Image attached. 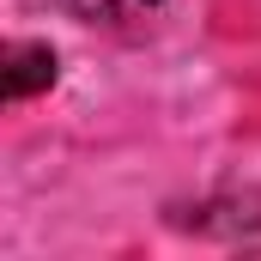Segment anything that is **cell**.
<instances>
[{
  "mask_svg": "<svg viewBox=\"0 0 261 261\" xmlns=\"http://www.w3.org/2000/svg\"><path fill=\"white\" fill-rule=\"evenodd\" d=\"M55 85V49L49 43H6V97L24 103Z\"/></svg>",
  "mask_w": 261,
  "mask_h": 261,
  "instance_id": "1",
  "label": "cell"
},
{
  "mask_svg": "<svg viewBox=\"0 0 261 261\" xmlns=\"http://www.w3.org/2000/svg\"><path fill=\"white\" fill-rule=\"evenodd\" d=\"M73 6H79V18H91V24H134V18L158 12L164 0H73Z\"/></svg>",
  "mask_w": 261,
  "mask_h": 261,
  "instance_id": "2",
  "label": "cell"
}]
</instances>
